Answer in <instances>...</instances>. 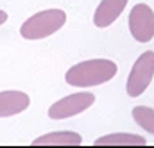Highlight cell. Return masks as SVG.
Here are the masks:
<instances>
[{"mask_svg": "<svg viewBox=\"0 0 154 148\" xmlns=\"http://www.w3.org/2000/svg\"><path fill=\"white\" fill-rule=\"evenodd\" d=\"M95 104V95L90 91H79L68 95L48 107V118L52 120H66L75 114H81Z\"/></svg>", "mask_w": 154, "mask_h": 148, "instance_id": "277c9868", "label": "cell"}, {"mask_svg": "<svg viewBox=\"0 0 154 148\" xmlns=\"http://www.w3.org/2000/svg\"><path fill=\"white\" fill-rule=\"evenodd\" d=\"M129 31L138 43H149L154 37V11L147 4H136L129 13Z\"/></svg>", "mask_w": 154, "mask_h": 148, "instance_id": "5b68a950", "label": "cell"}, {"mask_svg": "<svg viewBox=\"0 0 154 148\" xmlns=\"http://www.w3.org/2000/svg\"><path fill=\"white\" fill-rule=\"evenodd\" d=\"M116 63L109 59H90L74 64L66 72L65 80L74 87H93L109 82L116 75Z\"/></svg>", "mask_w": 154, "mask_h": 148, "instance_id": "6da1fadb", "label": "cell"}, {"mask_svg": "<svg viewBox=\"0 0 154 148\" xmlns=\"http://www.w3.org/2000/svg\"><path fill=\"white\" fill-rule=\"evenodd\" d=\"M152 77H154V52L147 50L134 61V64L129 72V77H127V82H125V93L131 98L140 96L149 87V84L152 82Z\"/></svg>", "mask_w": 154, "mask_h": 148, "instance_id": "3957f363", "label": "cell"}, {"mask_svg": "<svg viewBox=\"0 0 154 148\" xmlns=\"http://www.w3.org/2000/svg\"><path fill=\"white\" fill-rule=\"evenodd\" d=\"M5 22H7V13L0 9V25H2V23H5Z\"/></svg>", "mask_w": 154, "mask_h": 148, "instance_id": "8fae6325", "label": "cell"}, {"mask_svg": "<svg viewBox=\"0 0 154 148\" xmlns=\"http://www.w3.org/2000/svg\"><path fill=\"white\" fill-rule=\"evenodd\" d=\"M147 145L145 138L127 132H115L95 139V147H143Z\"/></svg>", "mask_w": 154, "mask_h": 148, "instance_id": "9c48e42d", "label": "cell"}, {"mask_svg": "<svg viewBox=\"0 0 154 148\" xmlns=\"http://www.w3.org/2000/svg\"><path fill=\"white\" fill-rule=\"evenodd\" d=\"M127 0H102L93 14V23L99 29L109 27L116 18L122 14V11L125 9Z\"/></svg>", "mask_w": 154, "mask_h": 148, "instance_id": "52a82bcc", "label": "cell"}, {"mask_svg": "<svg viewBox=\"0 0 154 148\" xmlns=\"http://www.w3.org/2000/svg\"><path fill=\"white\" fill-rule=\"evenodd\" d=\"M31 105V98L23 91H2L0 93V118H9L23 112Z\"/></svg>", "mask_w": 154, "mask_h": 148, "instance_id": "8992f818", "label": "cell"}, {"mask_svg": "<svg viewBox=\"0 0 154 148\" xmlns=\"http://www.w3.org/2000/svg\"><path fill=\"white\" fill-rule=\"evenodd\" d=\"M131 114L138 127H142L145 132L154 136V109L145 107V105H136V107H133Z\"/></svg>", "mask_w": 154, "mask_h": 148, "instance_id": "30bf717a", "label": "cell"}, {"mask_svg": "<svg viewBox=\"0 0 154 148\" xmlns=\"http://www.w3.org/2000/svg\"><path fill=\"white\" fill-rule=\"evenodd\" d=\"M82 143L81 134L72 130H57V132H48L36 138L32 141L34 147H77Z\"/></svg>", "mask_w": 154, "mask_h": 148, "instance_id": "ba28073f", "label": "cell"}, {"mask_svg": "<svg viewBox=\"0 0 154 148\" xmlns=\"http://www.w3.org/2000/svg\"><path fill=\"white\" fill-rule=\"evenodd\" d=\"M66 22V13L63 9H45L32 14L20 27V34L25 39H43L57 32Z\"/></svg>", "mask_w": 154, "mask_h": 148, "instance_id": "7a4b0ae2", "label": "cell"}]
</instances>
